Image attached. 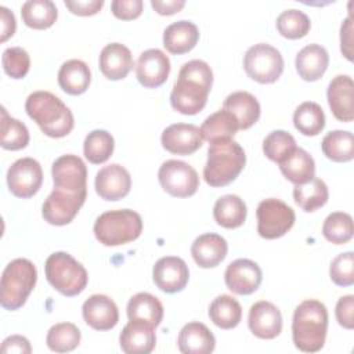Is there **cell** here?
Here are the masks:
<instances>
[{"label": "cell", "mask_w": 354, "mask_h": 354, "mask_svg": "<svg viewBox=\"0 0 354 354\" xmlns=\"http://www.w3.org/2000/svg\"><path fill=\"white\" fill-rule=\"evenodd\" d=\"M51 176L54 189L69 195L87 196V167L79 156L68 153L55 159L51 166Z\"/></svg>", "instance_id": "30bf717a"}, {"label": "cell", "mask_w": 354, "mask_h": 354, "mask_svg": "<svg viewBox=\"0 0 354 354\" xmlns=\"http://www.w3.org/2000/svg\"><path fill=\"white\" fill-rule=\"evenodd\" d=\"M134 61L130 50L120 43L106 44L100 54V69L109 80L124 79L133 69Z\"/></svg>", "instance_id": "cb8c5ba5"}, {"label": "cell", "mask_w": 354, "mask_h": 354, "mask_svg": "<svg viewBox=\"0 0 354 354\" xmlns=\"http://www.w3.org/2000/svg\"><path fill=\"white\" fill-rule=\"evenodd\" d=\"M4 72L12 79H22L30 68V58L22 47H8L1 57Z\"/></svg>", "instance_id": "f6af8a7d"}, {"label": "cell", "mask_w": 354, "mask_h": 354, "mask_svg": "<svg viewBox=\"0 0 354 354\" xmlns=\"http://www.w3.org/2000/svg\"><path fill=\"white\" fill-rule=\"evenodd\" d=\"M162 147L176 155H191L203 145L201 129L191 123H174L160 136Z\"/></svg>", "instance_id": "e0dca14e"}, {"label": "cell", "mask_w": 354, "mask_h": 354, "mask_svg": "<svg viewBox=\"0 0 354 354\" xmlns=\"http://www.w3.org/2000/svg\"><path fill=\"white\" fill-rule=\"evenodd\" d=\"M3 353H18V354H29L32 351L30 343L26 337L21 335H12L3 340L1 344Z\"/></svg>", "instance_id": "816d5d0a"}, {"label": "cell", "mask_w": 354, "mask_h": 354, "mask_svg": "<svg viewBox=\"0 0 354 354\" xmlns=\"http://www.w3.org/2000/svg\"><path fill=\"white\" fill-rule=\"evenodd\" d=\"M257 232L261 238L277 239L283 236L295 224V210L283 201L268 198L259 203L256 210Z\"/></svg>", "instance_id": "9c48e42d"}, {"label": "cell", "mask_w": 354, "mask_h": 354, "mask_svg": "<svg viewBox=\"0 0 354 354\" xmlns=\"http://www.w3.org/2000/svg\"><path fill=\"white\" fill-rule=\"evenodd\" d=\"M310 28V18L296 8L285 10L277 18V29L286 39H301L308 33Z\"/></svg>", "instance_id": "7bdbcfd3"}, {"label": "cell", "mask_w": 354, "mask_h": 354, "mask_svg": "<svg viewBox=\"0 0 354 354\" xmlns=\"http://www.w3.org/2000/svg\"><path fill=\"white\" fill-rule=\"evenodd\" d=\"M22 21L32 29H47L54 25L58 10L51 0H28L21 7Z\"/></svg>", "instance_id": "e575fe53"}, {"label": "cell", "mask_w": 354, "mask_h": 354, "mask_svg": "<svg viewBox=\"0 0 354 354\" xmlns=\"http://www.w3.org/2000/svg\"><path fill=\"white\" fill-rule=\"evenodd\" d=\"M0 24H1V41H6L15 33V17L7 7H0Z\"/></svg>", "instance_id": "f5cc1de1"}, {"label": "cell", "mask_w": 354, "mask_h": 354, "mask_svg": "<svg viewBox=\"0 0 354 354\" xmlns=\"http://www.w3.org/2000/svg\"><path fill=\"white\" fill-rule=\"evenodd\" d=\"M324 155L333 162H348L354 158V137L347 130L329 131L321 142Z\"/></svg>", "instance_id": "8d00e7d4"}, {"label": "cell", "mask_w": 354, "mask_h": 354, "mask_svg": "<svg viewBox=\"0 0 354 354\" xmlns=\"http://www.w3.org/2000/svg\"><path fill=\"white\" fill-rule=\"evenodd\" d=\"M340 50L348 61H353V21H351V17H347L340 26Z\"/></svg>", "instance_id": "f907efd6"}, {"label": "cell", "mask_w": 354, "mask_h": 354, "mask_svg": "<svg viewBox=\"0 0 354 354\" xmlns=\"http://www.w3.org/2000/svg\"><path fill=\"white\" fill-rule=\"evenodd\" d=\"M177 344L184 354H209L216 347V339L205 324L194 321L181 328Z\"/></svg>", "instance_id": "d4e9b609"}, {"label": "cell", "mask_w": 354, "mask_h": 354, "mask_svg": "<svg viewBox=\"0 0 354 354\" xmlns=\"http://www.w3.org/2000/svg\"><path fill=\"white\" fill-rule=\"evenodd\" d=\"M223 109L235 116L241 130L252 127L260 118V104L257 98L248 91H235L230 94L224 100Z\"/></svg>", "instance_id": "83f0119b"}, {"label": "cell", "mask_w": 354, "mask_h": 354, "mask_svg": "<svg viewBox=\"0 0 354 354\" xmlns=\"http://www.w3.org/2000/svg\"><path fill=\"white\" fill-rule=\"evenodd\" d=\"M84 322L95 330H109L119 321L115 301L105 295H93L82 306Z\"/></svg>", "instance_id": "44dd1931"}, {"label": "cell", "mask_w": 354, "mask_h": 354, "mask_svg": "<svg viewBox=\"0 0 354 354\" xmlns=\"http://www.w3.org/2000/svg\"><path fill=\"white\" fill-rule=\"evenodd\" d=\"M90 82V68L82 59H69L64 62L58 71V84L71 95L83 94L88 88Z\"/></svg>", "instance_id": "f1b7e54d"}, {"label": "cell", "mask_w": 354, "mask_h": 354, "mask_svg": "<svg viewBox=\"0 0 354 354\" xmlns=\"http://www.w3.org/2000/svg\"><path fill=\"white\" fill-rule=\"evenodd\" d=\"M296 148L297 147L293 136L285 130H274L263 141L264 155L277 163L285 160Z\"/></svg>", "instance_id": "ee69618b"}, {"label": "cell", "mask_w": 354, "mask_h": 354, "mask_svg": "<svg viewBox=\"0 0 354 354\" xmlns=\"http://www.w3.org/2000/svg\"><path fill=\"white\" fill-rule=\"evenodd\" d=\"M243 69L257 83H274L283 72V58L275 47L267 43H257L245 53Z\"/></svg>", "instance_id": "ba28073f"}, {"label": "cell", "mask_w": 354, "mask_h": 354, "mask_svg": "<svg viewBox=\"0 0 354 354\" xmlns=\"http://www.w3.org/2000/svg\"><path fill=\"white\" fill-rule=\"evenodd\" d=\"M120 348L126 354H148L155 348V328L144 321H129L119 336Z\"/></svg>", "instance_id": "7402d4cb"}, {"label": "cell", "mask_w": 354, "mask_h": 354, "mask_svg": "<svg viewBox=\"0 0 354 354\" xmlns=\"http://www.w3.org/2000/svg\"><path fill=\"white\" fill-rule=\"evenodd\" d=\"M44 271L48 283L68 297L82 293L88 282L86 268L66 252L50 254L46 260Z\"/></svg>", "instance_id": "52a82bcc"}, {"label": "cell", "mask_w": 354, "mask_h": 354, "mask_svg": "<svg viewBox=\"0 0 354 354\" xmlns=\"http://www.w3.org/2000/svg\"><path fill=\"white\" fill-rule=\"evenodd\" d=\"M170 73V59L159 48H149L140 54L136 75L141 86L156 88L162 86Z\"/></svg>", "instance_id": "2e32d148"}, {"label": "cell", "mask_w": 354, "mask_h": 354, "mask_svg": "<svg viewBox=\"0 0 354 354\" xmlns=\"http://www.w3.org/2000/svg\"><path fill=\"white\" fill-rule=\"evenodd\" d=\"M248 209L245 202L238 195H224L218 198L213 207L216 223L224 228H238L246 220Z\"/></svg>", "instance_id": "d6a6232c"}, {"label": "cell", "mask_w": 354, "mask_h": 354, "mask_svg": "<svg viewBox=\"0 0 354 354\" xmlns=\"http://www.w3.org/2000/svg\"><path fill=\"white\" fill-rule=\"evenodd\" d=\"M329 275L337 286H351L354 283V253L346 252L335 257L329 267Z\"/></svg>", "instance_id": "bcb514c9"}, {"label": "cell", "mask_w": 354, "mask_h": 354, "mask_svg": "<svg viewBox=\"0 0 354 354\" xmlns=\"http://www.w3.org/2000/svg\"><path fill=\"white\" fill-rule=\"evenodd\" d=\"M142 232L141 216L130 209L109 210L94 223V235L105 246H119L136 241Z\"/></svg>", "instance_id": "8992f818"}, {"label": "cell", "mask_w": 354, "mask_h": 354, "mask_svg": "<svg viewBox=\"0 0 354 354\" xmlns=\"http://www.w3.org/2000/svg\"><path fill=\"white\" fill-rule=\"evenodd\" d=\"M152 279L156 288L165 293L181 292L189 279L187 263L176 256L159 259L152 268Z\"/></svg>", "instance_id": "4fadbf2b"}, {"label": "cell", "mask_w": 354, "mask_h": 354, "mask_svg": "<svg viewBox=\"0 0 354 354\" xmlns=\"http://www.w3.org/2000/svg\"><path fill=\"white\" fill-rule=\"evenodd\" d=\"M326 97L337 120L351 122L354 119V83L348 75L335 76L328 86Z\"/></svg>", "instance_id": "ffe728a7"}, {"label": "cell", "mask_w": 354, "mask_h": 354, "mask_svg": "<svg viewBox=\"0 0 354 354\" xmlns=\"http://www.w3.org/2000/svg\"><path fill=\"white\" fill-rule=\"evenodd\" d=\"M239 130L238 120L235 116L225 111L220 109L210 116H207L202 126H201V133L203 136V140L212 142L223 141V140H232V137L236 134Z\"/></svg>", "instance_id": "1f68e13d"}, {"label": "cell", "mask_w": 354, "mask_h": 354, "mask_svg": "<svg viewBox=\"0 0 354 354\" xmlns=\"http://www.w3.org/2000/svg\"><path fill=\"white\" fill-rule=\"evenodd\" d=\"M26 113L37 123L40 130L53 138L68 136L73 126V115L71 109L50 91H33L25 102Z\"/></svg>", "instance_id": "3957f363"}, {"label": "cell", "mask_w": 354, "mask_h": 354, "mask_svg": "<svg viewBox=\"0 0 354 354\" xmlns=\"http://www.w3.org/2000/svg\"><path fill=\"white\" fill-rule=\"evenodd\" d=\"M227 241L213 232L199 235L191 245V254L194 261L202 268H213L218 266L227 256Z\"/></svg>", "instance_id": "603a6c76"}, {"label": "cell", "mask_w": 354, "mask_h": 354, "mask_svg": "<svg viewBox=\"0 0 354 354\" xmlns=\"http://www.w3.org/2000/svg\"><path fill=\"white\" fill-rule=\"evenodd\" d=\"M293 124L304 136H317L325 127V113L314 101L301 102L293 113Z\"/></svg>", "instance_id": "74e56055"}, {"label": "cell", "mask_w": 354, "mask_h": 354, "mask_svg": "<svg viewBox=\"0 0 354 354\" xmlns=\"http://www.w3.org/2000/svg\"><path fill=\"white\" fill-rule=\"evenodd\" d=\"M80 330L72 322H59L53 325L46 337V343L51 351L66 353L75 350L80 343Z\"/></svg>", "instance_id": "ab89813d"}, {"label": "cell", "mask_w": 354, "mask_h": 354, "mask_svg": "<svg viewBox=\"0 0 354 354\" xmlns=\"http://www.w3.org/2000/svg\"><path fill=\"white\" fill-rule=\"evenodd\" d=\"M328 310L324 303L308 299L301 301L293 314L292 337L296 348L304 353L319 351L326 339Z\"/></svg>", "instance_id": "7a4b0ae2"}, {"label": "cell", "mask_w": 354, "mask_h": 354, "mask_svg": "<svg viewBox=\"0 0 354 354\" xmlns=\"http://www.w3.org/2000/svg\"><path fill=\"white\" fill-rule=\"evenodd\" d=\"M336 319L340 326L346 329L354 328V296H342L336 303Z\"/></svg>", "instance_id": "c3c4849f"}, {"label": "cell", "mask_w": 354, "mask_h": 354, "mask_svg": "<svg viewBox=\"0 0 354 354\" xmlns=\"http://www.w3.org/2000/svg\"><path fill=\"white\" fill-rule=\"evenodd\" d=\"M296 71L306 82H315L324 76L329 64L328 51L319 44H308L296 55Z\"/></svg>", "instance_id": "4316f807"}, {"label": "cell", "mask_w": 354, "mask_h": 354, "mask_svg": "<svg viewBox=\"0 0 354 354\" xmlns=\"http://www.w3.org/2000/svg\"><path fill=\"white\" fill-rule=\"evenodd\" d=\"M278 165L285 178L295 185L304 184L315 177V162L303 148H296L292 155Z\"/></svg>", "instance_id": "4dcf8cb0"}, {"label": "cell", "mask_w": 354, "mask_h": 354, "mask_svg": "<svg viewBox=\"0 0 354 354\" xmlns=\"http://www.w3.org/2000/svg\"><path fill=\"white\" fill-rule=\"evenodd\" d=\"M115 148V141L111 133L106 130H93L90 131L83 142V152L86 159L93 165H100L106 162Z\"/></svg>", "instance_id": "f35d334b"}, {"label": "cell", "mask_w": 354, "mask_h": 354, "mask_svg": "<svg viewBox=\"0 0 354 354\" xmlns=\"http://www.w3.org/2000/svg\"><path fill=\"white\" fill-rule=\"evenodd\" d=\"M152 8L160 15H171L178 12L184 6V0H151Z\"/></svg>", "instance_id": "db71d44e"}, {"label": "cell", "mask_w": 354, "mask_h": 354, "mask_svg": "<svg viewBox=\"0 0 354 354\" xmlns=\"http://www.w3.org/2000/svg\"><path fill=\"white\" fill-rule=\"evenodd\" d=\"M127 317L131 321H144L156 328L163 319V306L156 296L140 292L129 300Z\"/></svg>", "instance_id": "f546056e"}, {"label": "cell", "mask_w": 354, "mask_h": 354, "mask_svg": "<svg viewBox=\"0 0 354 354\" xmlns=\"http://www.w3.org/2000/svg\"><path fill=\"white\" fill-rule=\"evenodd\" d=\"M250 332L260 339H274L282 330V315L271 301H256L248 315Z\"/></svg>", "instance_id": "d6986e66"}, {"label": "cell", "mask_w": 354, "mask_h": 354, "mask_svg": "<svg viewBox=\"0 0 354 354\" xmlns=\"http://www.w3.org/2000/svg\"><path fill=\"white\" fill-rule=\"evenodd\" d=\"M0 144L4 149L18 151L29 144L28 127L18 119L11 118L6 108H1V138Z\"/></svg>", "instance_id": "60d3db41"}, {"label": "cell", "mask_w": 354, "mask_h": 354, "mask_svg": "<svg viewBox=\"0 0 354 354\" xmlns=\"http://www.w3.org/2000/svg\"><path fill=\"white\" fill-rule=\"evenodd\" d=\"M94 185L101 199L119 201L130 192L131 177L126 167L119 163H111L97 171Z\"/></svg>", "instance_id": "9a60e30c"}, {"label": "cell", "mask_w": 354, "mask_h": 354, "mask_svg": "<svg viewBox=\"0 0 354 354\" xmlns=\"http://www.w3.org/2000/svg\"><path fill=\"white\" fill-rule=\"evenodd\" d=\"M246 155L234 140L212 142L207 149V160L203 167V178L210 187H225L243 170Z\"/></svg>", "instance_id": "277c9868"}, {"label": "cell", "mask_w": 354, "mask_h": 354, "mask_svg": "<svg viewBox=\"0 0 354 354\" xmlns=\"http://www.w3.org/2000/svg\"><path fill=\"white\" fill-rule=\"evenodd\" d=\"M84 201V196L69 195L53 189V192L47 196V199L43 203V218L51 225H66L75 218V216L83 206Z\"/></svg>", "instance_id": "ac0fdd59"}, {"label": "cell", "mask_w": 354, "mask_h": 354, "mask_svg": "<svg viewBox=\"0 0 354 354\" xmlns=\"http://www.w3.org/2000/svg\"><path fill=\"white\" fill-rule=\"evenodd\" d=\"M160 187L171 196L188 198L199 188V176L196 170L183 160L170 159L160 165L158 171Z\"/></svg>", "instance_id": "8fae6325"}, {"label": "cell", "mask_w": 354, "mask_h": 354, "mask_svg": "<svg viewBox=\"0 0 354 354\" xmlns=\"http://www.w3.org/2000/svg\"><path fill=\"white\" fill-rule=\"evenodd\" d=\"M43 170L40 163L33 158H21L15 160L7 171V185L17 198L28 199L41 187Z\"/></svg>", "instance_id": "7c38bea8"}, {"label": "cell", "mask_w": 354, "mask_h": 354, "mask_svg": "<svg viewBox=\"0 0 354 354\" xmlns=\"http://www.w3.org/2000/svg\"><path fill=\"white\" fill-rule=\"evenodd\" d=\"M329 198L328 185L321 178H311L304 184H297L293 188V199L296 205L304 212H315L322 207Z\"/></svg>", "instance_id": "836d02e7"}, {"label": "cell", "mask_w": 354, "mask_h": 354, "mask_svg": "<svg viewBox=\"0 0 354 354\" xmlns=\"http://www.w3.org/2000/svg\"><path fill=\"white\" fill-rule=\"evenodd\" d=\"M37 281V270L28 259H15L8 263L1 275L0 304L8 311L21 308Z\"/></svg>", "instance_id": "5b68a950"}, {"label": "cell", "mask_w": 354, "mask_h": 354, "mask_svg": "<svg viewBox=\"0 0 354 354\" xmlns=\"http://www.w3.org/2000/svg\"><path fill=\"white\" fill-rule=\"evenodd\" d=\"M209 318L221 329H232L242 319V307L235 297L221 295L210 303Z\"/></svg>", "instance_id": "d590c367"}, {"label": "cell", "mask_w": 354, "mask_h": 354, "mask_svg": "<svg viewBox=\"0 0 354 354\" xmlns=\"http://www.w3.org/2000/svg\"><path fill=\"white\" fill-rule=\"evenodd\" d=\"M213 84V72L207 62L191 59L185 62L170 93V104L183 115L199 113L206 102Z\"/></svg>", "instance_id": "6da1fadb"}, {"label": "cell", "mask_w": 354, "mask_h": 354, "mask_svg": "<svg viewBox=\"0 0 354 354\" xmlns=\"http://www.w3.org/2000/svg\"><path fill=\"white\" fill-rule=\"evenodd\" d=\"M142 6L141 0H113L111 3V10L116 18L129 21L141 15Z\"/></svg>", "instance_id": "7dc6e473"}, {"label": "cell", "mask_w": 354, "mask_h": 354, "mask_svg": "<svg viewBox=\"0 0 354 354\" xmlns=\"http://www.w3.org/2000/svg\"><path fill=\"white\" fill-rule=\"evenodd\" d=\"M65 6L69 8L72 14L88 17L97 14L102 6V0H65Z\"/></svg>", "instance_id": "681fc988"}, {"label": "cell", "mask_w": 354, "mask_h": 354, "mask_svg": "<svg viewBox=\"0 0 354 354\" xmlns=\"http://www.w3.org/2000/svg\"><path fill=\"white\" fill-rule=\"evenodd\" d=\"M353 218L344 212L330 213L322 225V235L333 245L347 243L353 238Z\"/></svg>", "instance_id": "b9f144b4"}, {"label": "cell", "mask_w": 354, "mask_h": 354, "mask_svg": "<svg viewBox=\"0 0 354 354\" xmlns=\"http://www.w3.org/2000/svg\"><path fill=\"white\" fill-rule=\"evenodd\" d=\"M227 288L236 295H252L261 283L263 272L257 263L249 259H238L227 266L224 272Z\"/></svg>", "instance_id": "5bb4252c"}, {"label": "cell", "mask_w": 354, "mask_h": 354, "mask_svg": "<svg viewBox=\"0 0 354 354\" xmlns=\"http://www.w3.org/2000/svg\"><path fill=\"white\" fill-rule=\"evenodd\" d=\"M199 40L198 26L187 19L170 24L163 32V46L171 54H185L191 51Z\"/></svg>", "instance_id": "484cf974"}]
</instances>
